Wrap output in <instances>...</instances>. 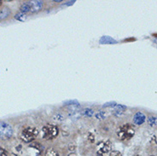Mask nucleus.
I'll return each instance as SVG.
<instances>
[{
  "label": "nucleus",
  "instance_id": "6",
  "mask_svg": "<svg viewBox=\"0 0 157 156\" xmlns=\"http://www.w3.org/2000/svg\"><path fill=\"white\" fill-rule=\"evenodd\" d=\"M29 4H30V11L32 13H35V12L39 11L41 8H42V5H43V2L42 1H29Z\"/></svg>",
  "mask_w": 157,
  "mask_h": 156
},
{
  "label": "nucleus",
  "instance_id": "2",
  "mask_svg": "<svg viewBox=\"0 0 157 156\" xmlns=\"http://www.w3.org/2000/svg\"><path fill=\"white\" fill-rule=\"evenodd\" d=\"M58 128L55 125L48 124V125H44L42 128V135H43L44 138L46 139V140H52V139H54L58 135Z\"/></svg>",
  "mask_w": 157,
  "mask_h": 156
},
{
  "label": "nucleus",
  "instance_id": "14",
  "mask_svg": "<svg viewBox=\"0 0 157 156\" xmlns=\"http://www.w3.org/2000/svg\"><path fill=\"white\" fill-rule=\"evenodd\" d=\"M84 114L86 116V117H91L93 115V110L90 109V108H86V109L84 111Z\"/></svg>",
  "mask_w": 157,
  "mask_h": 156
},
{
  "label": "nucleus",
  "instance_id": "9",
  "mask_svg": "<svg viewBox=\"0 0 157 156\" xmlns=\"http://www.w3.org/2000/svg\"><path fill=\"white\" fill-rule=\"evenodd\" d=\"M10 10H9V8L4 7V8L0 11V21L7 18V17L10 16Z\"/></svg>",
  "mask_w": 157,
  "mask_h": 156
},
{
  "label": "nucleus",
  "instance_id": "15",
  "mask_svg": "<svg viewBox=\"0 0 157 156\" xmlns=\"http://www.w3.org/2000/svg\"><path fill=\"white\" fill-rule=\"evenodd\" d=\"M109 156H122V154L120 152V151L114 150V151H111V152H110Z\"/></svg>",
  "mask_w": 157,
  "mask_h": 156
},
{
  "label": "nucleus",
  "instance_id": "5",
  "mask_svg": "<svg viewBox=\"0 0 157 156\" xmlns=\"http://www.w3.org/2000/svg\"><path fill=\"white\" fill-rule=\"evenodd\" d=\"M111 149H112V143L109 140L106 141L104 143H101L100 147H99V150L98 151V154L102 156L104 154L111 152Z\"/></svg>",
  "mask_w": 157,
  "mask_h": 156
},
{
  "label": "nucleus",
  "instance_id": "3",
  "mask_svg": "<svg viewBox=\"0 0 157 156\" xmlns=\"http://www.w3.org/2000/svg\"><path fill=\"white\" fill-rule=\"evenodd\" d=\"M39 135V131L35 127H28L24 129L21 133V139L24 143H30L35 139Z\"/></svg>",
  "mask_w": 157,
  "mask_h": 156
},
{
  "label": "nucleus",
  "instance_id": "4",
  "mask_svg": "<svg viewBox=\"0 0 157 156\" xmlns=\"http://www.w3.org/2000/svg\"><path fill=\"white\" fill-rule=\"evenodd\" d=\"M13 134L11 125L6 122H0V137L2 139H8Z\"/></svg>",
  "mask_w": 157,
  "mask_h": 156
},
{
  "label": "nucleus",
  "instance_id": "10",
  "mask_svg": "<svg viewBox=\"0 0 157 156\" xmlns=\"http://www.w3.org/2000/svg\"><path fill=\"white\" fill-rule=\"evenodd\" d=\"M20 10L21 13H28V12H30V4H29V2H26V3H23V4L21 5L20 7Z\"/></svg>",
  "mask_w": 157,
  "mask_h": 156
},
{
  "label": "nucleus",
  "instance_id": "7",
  "mask_svg": "<svg viewBox=\"0 0 157 156\" xmlns=\"http://www.w3.org/2000/svg\"><path fill=\"white\" fill-rule=\"evenodd\" d=\"M145 115L141 112H137L133 117V123L136 125H142L145 121Z\"/></svg>",
  "mask_w": 157,
  "mask_h": 156
},
{
  "label": "nucleus",
  "instance_id": "17",
  "mask_svg": "<svg viewBox=\"0 0 157 156\" xmlns=\"http://www.w3.org/2000/svg\"><path fill=\"white\" fill-rule=\"evenodd\" d=\"M88 139H89V141H90V143H94V142H95L94 135H92L91 133H89V136H88Z\"/></svg>",
  "mask_w": 157,
  "mask_h": 156
},
{
  "label": "nucleus",
  "instance_id": "18",
  "mask_svg": "<svg viewBox=\"0 0 157 156\" xmlns=\"http://www.w3.org/2000/svg\"><path fill=\"white\" fill-rule=\"evenodd\" d=\"M0 156H7V153L4 148H0Z\"/></svg>",
  "mask_w": 157,
  "mask_h": 156
},
{
  "label": "nucleus",
  "instance_id": "16",
  "mask_svg": "<svg viewBox=\"0 0 157 156\" xmlns=\"http://www.w3.org/2000/svg\"><path fill=\"white\" fill-rule=\"evenodd\" d=\"M75 148H76V147H75V144H72V143H70L69 146H68V149H69V151H71L72 153L75 152Z\"/></svg>",
  "mask_w": 157,
  "mask_h": 156
},
{
  "label": "nucleus",
  "instance_id": "11",
  "mask_svg": "<svg viewBox=\"0 0 157 156\" xmlns=\"http://www.w3.org/2000/svg\"><path fill=\"white\" fill-rule=\"evenodd\" d=\"M15 18L17 21H25L27 20V16H26V14L21 13V12L20 11L18 13H16V16H15Z\"/></svg>",
  "mask_w": 157,
  "mask_h": 156
},
{
  "label": "nucleus",
  "instance_id": "19",
  "mask_svg": "<svg viewBox=\"0 0 157 156\" xmlns=\"http://www.w3.org/2000/svg\"><path fill=\"white\" fill-rule=\"evenodd\" d=\"M68 156H76V155H75V153H71V154H68Z\"/></svg>",
  "mask_w": 157,
  "mask_h": 156
},
{
  "label": "nucleus",
  "instance_id": "12",
  "mask_svg": "<svg viewBox=\"0 0 157 156\" xmlns=\"http://www.w3.org/2000/svg\"><path fill=\"white\" fill-rule=\"evenodd\" d=\"M44 156H59L58 155V153L56 151L55 149H53V148H48L47 150H46V152H45V155Z\"/></svg>",
  "mask_w": 157,
  "mask_h": 156
},
{
  "label": "nucleus",
  "instance_id": "20",
  "mask_svg": "<svg viewBox=\"0 0 157 156\" xmlns=\"http://www.w3.org/2000/svg\"><path fill=\"white\" fill-rule=\"evenodd\" d=\"M2 3H3V1H0V6L2 5Z\"/></svg>",
  "mask_w": 157,
  "mask_h": 156
},
{
  "label": "nucleus",
  "instance_id": "21",
  "mask_svg": "<svg viewBox=\"0 0 157 156\" xmlns=\"http://www.w3.org/2000/svg\"><path fill=\"white\" fill-rule=\"evenodd\" d=\"M150 156H154V155H150Z\"/></svg>",
  "mask_w": 157,
  "mask_h": 156
},
{
  "label": "nucleus",
  "instance_id": "8",
  "mask_svg": "<svg viewBox=\"0 0 157 156\" xmlns=\"http://www.w3.org/2000/svg\"><path fill=\"white\" fill-rule=\"evenodd\" d=\"M126 109V108L123 105H115L114 106V112L115 115H121L123 113V112Z\"/></svg>",
  "mask_w": 157,
  "mask_h": 156
},
{
  "label": "nucleus",
  "instance_id": "13",
  "mask_svg": "<svg viewBox=\"0 0 157 156\" xmlns=\"http://www.w3.org/2000/svg\"><path fill=\"white\" fill-rule=\"evenodd\" d=\"M156 117L151 116V117L148 118V123H149V125H150V126H153V125H155V124H156Z\"/></svg>",
  "mask_w": 157,
  "mask_h": 156
},
{
  "label": "nucleus",
  "instance_id": "1",
  "mask_svg": "<svg viewBox=\"0 0 157 156\" xmlns=\"http://www.w3.org/2000/svg\"><path fill=\"white\" fill-rule=\"evenodd\" d=\"M118 137L121 140H129L135 135V129L129 124L121 125L117 131Z\"/></svg>",
  "mask_w": 157,
  "mask_h": 156
}]
</instances>
